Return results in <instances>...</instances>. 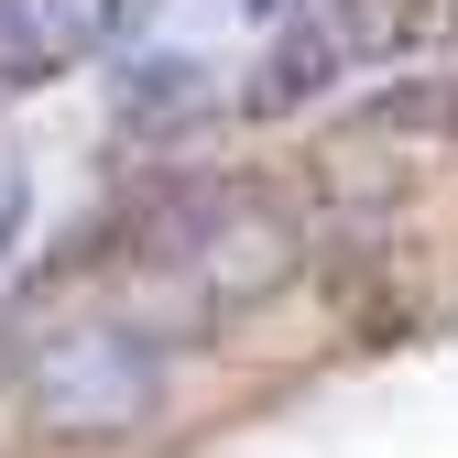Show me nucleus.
Returning a JSON list of instances; mask_svg holds the SVG:
<instances>
[{
	"mask_svg": "<svg viewBox=\"0 0 458 458\" xmlns=\"http://www.w3.org/2000/svg\"><path fill=\"white\" fill-rule=\"evenodd\" d=\"M164 404V338L153 327H66L55 350L33 360V426L66 437V447H98V437H131L153 426Z\"/></svg>",
	"mask_w": 458,
	"mask_h": 458,
	"instance_id": "obj_1",
	"label": "nucleus"
},
{
	"mask_svg": "<svg viewBox=\"0 0 458 458\" xmlns=\"http://www.w3.org/2000/svg\"><path fill=\"white\" fill-rule=\"evenodd\" d=\"M98 44V0H0V88H33Z\"/></svg>",
	"mask_w": 458,
	"mask_h": 458,
	"instance_id": "obj_2",
	"label": "nucleus"
},
{
	"mask_svg": "<svg viewBox=\"0 0 458 458\" xmlns=\"http://www.w3.org/2000/svg\"><path fill=\"white\" fill-rule=\"evenodd\" d=\"M338 66H350V55H338L327 12H306V22H284V33H273V55H262V77L241 88V109H251V121H284V109L327 98V88H338Z\"/></svg>",
	"mask_w": 458,
	"mask_h": 458,
	"instance_id": "obj_3",
	"label": "nucleus"
},
{
	"mask_svg": "<svg viewBox=\"0 0 458 458\" xmlns=\"http://www.w3.org/2000/svg\"><path fill=\"white\" fill-rule=\"evenodd\" d=\"M197 98H208L197 55H142V66L121 77V98H109V121H121V131H164V121H186Z\"/></svg>",
	"mask_w": 458,
	"mask_h": 458,
	"instance_id": "obj_4",
	"label": "nucleus"
},
{
	"mask_svg": "<svg viewBox=\"0 0 458 458\" xmlns=\"http://www.w3.org/2000/svg\"><path fill=\"white\" fill-rule=\"evenodd\" d=\"M426 12H437V0H327V33H338L350 66H382V55H404L426 33Z\"/></svg>",
	"mask_w": 458,
	"mask_h": 458,
	"instance_id": "obj_5",
	"label": "nucleus"
},
{
	"mask_svg": "<svg viewBox=\"0 0 458 458\" xmlns=\"http://www.w3.org/2000/svg\"><path fill=\"white\" fill-rule=\"evenodd\" d=\"M22 241V186H0V251Z\"/></svg>",
	"mask_w": 458,
	"mask_h": 458,
	"instance_id": "obj_6",
	"label": "nucleus"
},
{
	"mask_svg": "<svg viewBox=\"0 0 458 458\" xmlns=\"http://www.w3.org/2000/svg\"><path fill=\"white\" fill-rule=\"evenodd\" d=\"M229 12H241V22H284V12H295V0H229Z\"/></svg>",
	"mask_w": 458,
	"mask_h": 458,
	"instance_id": "obj_7",
	"label": "nucleus"
}]
</instances>
